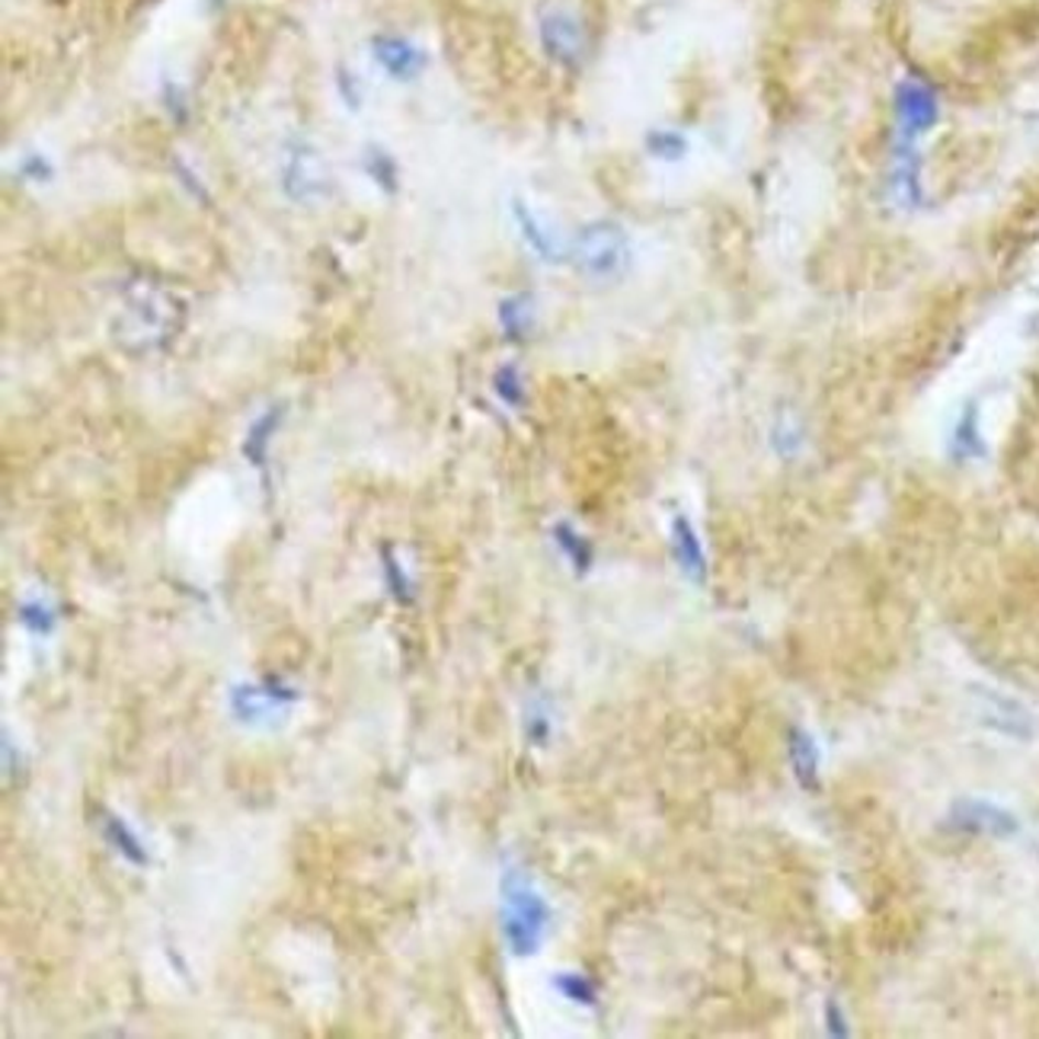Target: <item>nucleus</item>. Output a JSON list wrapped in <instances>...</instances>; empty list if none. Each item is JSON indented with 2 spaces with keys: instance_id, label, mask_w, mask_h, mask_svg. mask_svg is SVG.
Here are the masks:
<instances>
[{
  "instance_id": "f257e3e1",
  "label": "nucleus",
  "mask_w": 1039,
  "mask_h": 1039,
  "mask_svg": "<svg viewBox=\"0 0 1039 1039\" xmlns=\"http://www.w3.org/2000/svg\"><path fill=\"white\" fill-rule=\"evenodd\" d=\"M183 324V302L169 292L167 285L134 275L122 288V310H119V339L129 346H164L169 336Z\"/></svg>"
},
{
  "instance_id": "f03ea898",
  "label": "nucleus",
  "mask_w": 1039,
  "mask_h": 1039,
  "mask_svg": "<svg viewBox=\"0 0 1039 1039\" xmlns=\"http://www.w3.org/2000/svg\"><path fill=\"white\" fill-rule=\"evenodd\" d=\"M554 911L522 867H505L500 883V925L508 953L535 956L550 931Z\"/></svg>"
},
{
  "instance_id": "7ed1b4c3",
  "label": "nucleus",
  "mask_w": 1039,
  "mask_h": 1039,
  "mask_svg": "<svg viewBox=\"0 0 1039 1039\" xmlns=\"http://www.w3.org/2000/svg\"><path fill=\"white\" fill-rule=\"evenodd\" d=\"M570 256L582 275L608 282L624 275V269L631 266V237L617 221H592L579 228Z\"/></svg>"
},
{
  "instance_id": "20e7f679",
  "label": "nucleus",
  "mask_w": 1039,
  "mask_h": 1039,
  "mask_svg": "<svg viewBox=\"0 0 1039 1039\" xmlns=\"http://www.w3.org/2000/svg\"><path fill=\"white\" fill-rule=\"evenodd\" d=\"M893 106H896V125L903 141H915L918 134L931 132L938 125L940 100L928 80H918V77L899 80L893 94Z\"/></svg>"
},
{
  "instance_id": "39448f33",
  "label": "nucleus",
  "mask_w": 1039,
  "mask_h": 1039,
  "mask_svg": "<svg viewBox=\"0 0 1039 1039\" xmlns=\"http://www.w3.org/2000/svg\"><path fill=\"white\" fill-rule=\"evenodd\" d=\"M537 33H540V45L547 52L550 62L564 67H576L586 55V33H582V23L576 20V13L564 10V7H550L540 13V23H537Z\"/></svg>"
},
{
  "instance_id": "423d86ee",
  "label": "nucleus",
  "mask_w": 1039,
  "mask_h": 1039,
  "mask_svg": "<svg viewBox=\"0 0 1039 1039\" xmlns=\"http://www.w3.org/2000/svg\"><path fill=\"white\" fill-rule=\"evenodd\" d=\"M947 825L953 832L982 835V839H1010L1020 829L1014 812H1007V809L995 803H985V800H960V803H953L950 816H947Z\"/></svg>"
},
{
  "instance_id": "0eeeda50",
  "label": "nucleus",
  "mask_w": 1039,
  "mask_h": 1039,
  "mask_svg": "<svg viewBox=\"0 0 1039 1039\" xmlns=\"http://www.w3.org/2000/svg\"><path fill=\"white\" fill-rule=\"evenodd\" d=\"M295 688L288 685H278V681H266V685H240L231 691V710L240 723H269L272 717L285 713L292 701H295Z\"/></svg>"
},
{
  "instance_id": "6e6552de",
  "label": "nucleus",
  "mask_w": 1039,
  "mask_h": 1039,
  "mask_svg": "<svg viewBox=\"0 0 1039 1039\" xmlns=\"http://www.w3.org/2000/svg\"><path fill=\"white\" fill-rule=\"evenodd\" d=\"M975 698H978V720L985 726H992L995 733L1010 739H1030L1037 733L1030 710L1017 704L1014 698H1005V695L988 691V688H978Z\"/></svg>"
},
{
  "instance_id": "1a4fd4ad",
  "label": "nucleus",
  "mask_w": 1039,
  "mask_h": 1039,
  "mask_svg": "<svg viewBox=\"0 0 1039 1039\" xmlns=\"http://www.w3.org/2000/svg\"><path fill=\"white\" fill-rule=\"evenodd\" d=\"M371 55L384 67L394 80H413L426 67V52H419L413 42L401 35H374L371 39Z\"/></svg>"
},
{
  "instance_id": "9d476101",
  "label": "nucleus",
  "mask_w": 1039,
  "mask_h": 1039,
  "mask_svg": "<svg viewBox=\"0 0 1039 1039\" xmlns=\"http://www.w3.org/2000/svg\"><path fill=\"white\" fill-rule=\"evenodd\" d=\"M671 554H675V564L678 570L685 572L691 582H704L707 579V554L701 537L695 532L691 518L688 515H675L671 518Z\"/></svg>"
},
{
  "instance_id": "9b49d317",
  "label": "nucleus",
  "mask_w": 1039,
  "mask_h": 1039,
  "mask_svg": "<svg viewBox=\"0 0 1039 1039\" xmlns=\"http://www.w3.org/2000/svg\"><path fill=\"white\" fill-rule=\"evenodd\" d=\"M512 218H515L518 231L525 237V243L535 250L544 263H564L567 260V250L560 247V240L544 228V221L522 199L512 201Z\"/></svg>"
},
{
  "instance_id": "f8f14e48",
  "label": "nucleus",
  "mask_w": 1039,
  "mask_h": 1039,
  "mask_svg": "<svg viewBox=\"0 0 1039 1039\" xmlns=\"http://www.w3.org/2000/svg\"><path fill=\"white\" fill-rule=\"evenodd\" d=\"M889 189H893V201L899 208H918L921 186H918V154L911 151V141H899V147H896Z\"/></svg>"
},
{
  "instance_id": "ddd939ff",
  "label": "nucleus",
  "mask_w": 1039,
  "mask_h": 1039,
  "mask_svg": "<svg viewBox=\"0 0 1039 1039\" xmlns=\"http://www.w3.org/2000/svg\"><path fill=\"white\" fill-rule=\"evenodd\" d=\"M787 758H790V772L797 777V784L803 790H816L819 787V765H822V755H819V745L816 739L809 736L806 730L794 726L787 733Z\"/></svg>"
},
{
  "instance_id": "4468645a",
  "label": "nucleus",
  "mask_w": 1039,
  "mask_h": 1039,
  "mask_svg": "<svg viewBox=\"0 0 1039 1039\" xmlns=\"http://www.w3.org/2000/svg\"><path fill=\"white\" fill-rule=\"evenodd\" d=\"M102 839L112 844V851H119L129 864L134 867H147V851H144V844L141 839L134 835L132 829L125 825V819L122 816H106L102 819Z\"/></svg>"
},
{
  "instance_id": "2eb2a0df",
  "label": "nucleus",
  "mask_w": 1039,
  "mask_h": 1039,
  "mask_svg": "<svg viewBox=\"0 0 1039 1039\" xmlns=\"http://www.w3.org/2000/svg\"><path fill=\"white\" fill-rule=\"evenodd\" d=\"M950 455H953L956 461H973V458H982V455H985V441L978 436V409H975V403H970V406L963 409V416H960V423H956V429H953Z\"/></svg>"
},
{
  "instance_id": "dca6fc26",
  "label": "nucleus",
  "mask_w": 1039,
  "mask_h": 1039,
  "mask_svg": "<svg viewBox=\"0 0 1039 1039\" xmlns=\"http://www.w3.org/2000/svg\"><path fill=\"white\" fill-rule=\"evenodd\" d=\"M500 327H503L505 339L518 342L532 333L535 327V307H532V295H512L500 304Z\"/></svg>"
},
{
  "instance_id": "f3484780",
  "label": "nucleus",
  "mask_w": 1039,
  "mask_h": 1039,
  "mask_svg": "<svg viewBox=\"0 0 1039 1039\" xmlns=\"http://www.w3.org/2000/svg\"><path fill=\"white\" fill-rule=\"evenodd\" d=\"M278 419H282V406H275V409L263 413V416L250 426V433H247V438H243V455H247V461H250V464H256V468H263V464H266L269 441H272L275 429H278Z\"/></svg>"
},
{
  "instance_id": "a211bd4d",
  "label": "nucleus",
  "mask_w": 1039,
  "mask_h": 1039,
  "mask_svg": "<svg viewBox=\"0 0 1039 1039\" xmlns=\"http://www.w3.org/2000/svg\"><path fill=\"white\" fill-rule=\"evenodd\" d=\"M554 544L560 547V554L570 560L576 572H586L592 567V544H589V537L579 535L570 522H557L554 525Z\"/></svg>"
},
{
  "instance_id": "6ab92c4d",
  "label": "nucleus",
  "mask_w": 1039,
  "mask_h": 1039,
  "mask_svg": "<svg viewBox=\"0 0 1039 1039\" xmlns=\"http://www.w3.org/2000/svg\"><path fill=\"white\" fill-rule=\"evenodd\" d=\"M17 617H20V624L35 634V637H48L52 631H55V608L45 602V599H26V602H20L17 608Z\"/></svg>"
},
{
  "instance_id": "aec40b11",
  "label": "nucleus",
  "mask_w": 1039,
  "mask_h": 1039,
  "mask_svg": "<svg viewBox=\"0 0 1039 1039\" xmlns=\"http://www.w3.org/2000/svg\"><path fill=\"white\" fill-rule=\"evenodd\" d=\"M554 988L579 1007H595L599 1005V988L592 978H586L582 973H560L554 978Z\"/></svg>"
},
{
  "instance_id": "412c9836",
  "label": "nucleus",
  "mask_w": 1039,
  "mask_h": 1039,
  "mask_svg": "<svg viewBox=\"0 0 1039 1039\" xmlns=\"http://www.w3.org/2000/svg\"><path fill=\"white\" fill-rule=\"evenodd\" d=\"M646 151L659 161H681L688 154V141L678 132H649L646 134Z\"/></svg>"
},
{
  "instance_id": "4be33fe9",
  "label": "nucleus",
  "mask_w": 1039,
  "mask_h": 1039,
  "mask_svg": "<svg viewBox=\"0 0 1039 1039\" xmlns=\"http://www.w3.org/2000/svg\"><path fill=\"white\" fill-rule=\"evenodd\" d=\"M493 391L505 406H522L525 403V384H522V374L515 365H503L493 378Z\"/></svg>"
},
{
  "instance_id": "5701e85b",
  "label": "nucleus",
  "mask_w": 1039,
  "mask_h": 1039,
  "mask_svg": "<svg viewBox=\"0 0 1039 1039\" xmlns=\"http://www.w3.org/2000/svg\"><path fill=\"white\" fill-rule=\"evenodd\" d=\"M772 441H774V448H777V455H780V458H794V455H797V451L803 448V429H800V426H797V423H794L790 416H784V419H780V423L774 426Z\"/></svg>"
},
{
  "instance_id": "b1692460",
  "label": "nucleus",
  "mask_w": 1039,
  "mask_h": 1039,
  "mask_svg": "<svg viewBox=\"0 0 1039 1039\" xmlns=\"http://www.w3.org/2000/svg\"><path fill=\"white\" fill-rule=\"evenodd\" d=\"M384 572H387V589H391V595L403 604L413 602V586H409L406 572H403L401 564L394 560L391 550H384Z\"/></svg>"
},
{
  "instance_id": "393cba45",
  "label": "nucleus",
  "mask_w": 1039,
  "mask_h": 1039,
  "mask_svg": "<svg viewBox=\"0 0 1039 1039\" xmlns=\"http://www.w3.org/2000/svg\"><path fill=\"white\" fill-rule=\"evenodd\" d=\"M525 736L532 739V745H544L547 736H550V720H547V713L544 710H532V717L525 720Z\"/></svg>"
},
{
  "instance_id": "a878e982",
  "label": "nucleus",
  "mask_w": 1039,
  "mask_h": 1039,
  "mask_svg": "<svg viewBox=\"0 0 1039 1039\" xmlns=\"http://www.w3.org/2000/svg\"><path fill=\"white\" fill-rule=\"evenodd\" d=\"M825 1020H829V1033H832V1037H844V1033H847V1027H844V1014H839V1005H829V1010H825Z\"/></svg>"
}]
</instances>
